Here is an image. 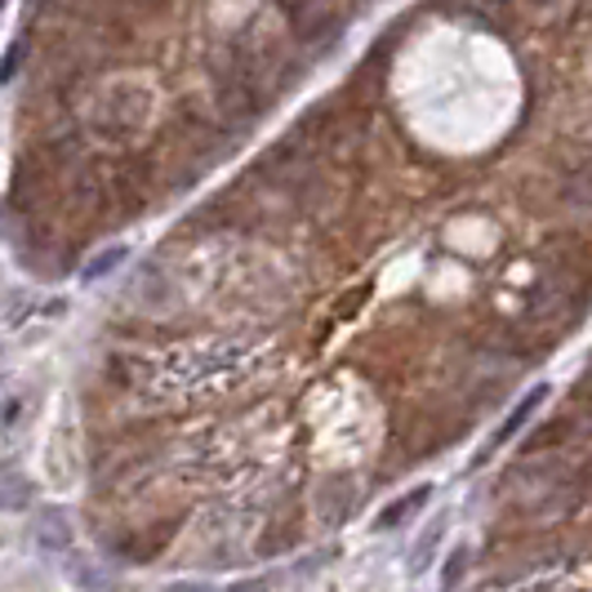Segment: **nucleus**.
I'll return each instance as SVG.
<instances>
[{
    "label": "nucleus",
    "mask_w": 592,
    "mask_h": 592,
    "mask_svg": "<svg viewBox=\"0 0 592 592\" xmlns=\"http://www.w3.org/2000/svg\"><path fill=\"white\" fill-rule=\"evenodd\" d=\"M544 397H548V387H530V392H526V402H521V406H517V410H513V415H508V419L499 423V432H495V436H490V446H485V451L477 455V464H481L485 455H495V451H504V446H508V441H513V436H517V432H521V428H526V423L534 419V410H539V406H544Z\"/></svg>",
    "instance_id": "nucleus-1"
},
{
    "label": "nucleus",
    "mask_w": 592,
    "mask_h": 592,
    "mask_svg": "<svg viewBox=\"0 0 592 592\" xmlns=\"http://www.w3.org/2000/svg\"><path fill=\"white\" fill-rule=\"evenodd\" d=\"M428 499H432V490H428V485H419V490H410V495H402L397 504H387V508L379 513V521H374V526H379V530H392V526H402V521H406L410 513H419V508H423Z\"/></svg>",
    "instance_id": "nucleus-2"
},
{
    "label": "nucleus",
    "mask_w": 592,
    "mask_h": 592,
    "mask_svg": "<svg viewBox=\"0 0 592 592\" xmlns=\"http://www.w3.org/2000/svg\"><path fill=\"white\" fill-rule=\"evenodd\" d=\"M27 499H32V485H27L18 472H5V468H0V513L23 508Z\"/></svg>",
    "instance_id": "nucleus-3"
},
{
    "label": "nucleus",
    "mask_w": 592,
    "mask_h": 592,
    "mask_svg": "<svg viewBox=\"0 0 592 592\" xmlns=\"http://www.w3.org/2000/svg\"><path fill=\"white\" fill-rule=\"evenodd\" d=\"M36 539H40L45 548H67L72 530H67V521H63L59 513H45V517H40V526H36Z\"/></svg>",
    "instance_id": "nucleus-4"
},
{
    "label": "nucleus",
    "mask_w": 592,
    "mask_h": 592,
    "mask_svg": "<svg viewBox=\"0 0 592 592\" xmlns=\"http://www.w3.org/2000/svg\"><path fill=\"white\" fill-rule=\"evenodd\" d=\"M125 259V245H112V250H103V255H98L89 268H85V281H98V276H108L116 263Z\"/></svg>",
    "instance_id": "nucleus-5"
},
{
    "label": "nucleus",
    "mask_w": 592,
    "mask_h": 592,
    "mask_svg": "<svg viewBox=\"0 0 592 592\" xmlns=\"http://www.w3.org/2000/svg\"><path fill=\"white\" fill-rule=\"evenodd\" d=\"M566 196H570V201H575V206H583V210L592 206V165H588V170H579V174L570 178Z\"/></svg>",
    "instance_id": "nucleus-6"
},
{
    "label": "nucleus",
    "mask_w": 592,
    "mask_h": 592,
    "mask_svg": "<svg viewBox=\"0 0 592 592\" xmlns=\"http://www.w3.org/2000/svg\"><path fill=\"white\" fill-rule=\"evenodd\" d=\"M436 534H441V526H432L428 534H423V544H419V553L410 557V570L419 575V570H428V562H432V548H436Z\"/></svg>",
    "instance_id": "nucleus-7"
},
{
    "label": "nucleus",
    "mask_w": 592,
    "mask_h": 592,
    "mask_svg": "<svg viewBox=\"0 0 592 592\" xmlns=\"http://www.w3.org/2000/svg\"><path fill=\"white\" fill-rule=\"evenodd\" d=\"M23 49H27V40H14V45H10V54L0 59V85H5V81L18 72V63H23Z\"/></svg>",
    "instance_id": "nucleus-8"
},
{
    "label": "nucleus",
    "mask_w": 592,
    "mask_h": 592,
    "mask_svg": "<svg viewBox=\"0 0 592 592\" xmlns=\"http://www.w3.org/2000/svg\"><path fill=\"white\" fill-rule=\"evenodd\" d=\"M227 592H263V583H259V579H250V583H240V588H227Z\"/></svg>",
    "instance_id": "nucleus-9"
},
{
    "label": "nucleus",
    "mask_w": 592,
    "mask_h": 592,
    "mask_svg": "<svg viewBox=\"0 0 592 592\" xmlns=\"http://www.w3.org/2000/svg\"><path fill=\"white\" fill-rule=\"evenodd\" d=\"M0 10H5V0H0Z\"/></svg>",
    "instance_id": "nucleus-10"
}]
</instances>
